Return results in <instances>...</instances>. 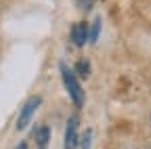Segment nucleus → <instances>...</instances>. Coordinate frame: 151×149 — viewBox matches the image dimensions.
<instances>
[{
	"instance_id": "10",
	"label": "nucleus",
	"mask_w": 151,
	"mask_h": 149,
	"mask_svg": "<svg viewBox=\"0 0 151 149\" xmlns=\"http://www.w3.org/2000/svg\"><path fill=\"white\" fill-rule=\"evenodd\" d=\"M15 149H27V143H25V141H23V143H19Z\"/></svg>"
},
{
	"instance_id": "4",
	"label": "nucleus",
	"mask_w": 151,
	"mask_h": 149,
	"mask_svg": "<svg viewBox=\"0 0 151 149\" xmlns=\"http://www.w3.org/2000/svg\"><path fill=\"white\" fill-rule=\"evenodd\" d=\"M88 25L84 23V21H80V23H73L71 25V32H69V38H71V42L76 44V46H84L86 42H88Z\"/></svg>"
},
{
	"instance_id": "2",
	"label": "nucleus",
	"mask_w": 151,
	"mask_h": 149,
	"mask_svg": "<svg viewBox=\"0 0 151 149\" xmlns=\"http://www.w3.org/2000/svg\"><path fill=\"white\" fill-rule=\"evenodd\" d=\"M40 105H42V97H38V95L29 97V101L23 105L21 114H19V118H17V130H25V128H27V124L32 122L34 114L38 111V107H40Z\"/></svg>"
},
{
	"instance_id": "9",
	"label": "nucleus",
	"mask_w": 151,
	"mask_h": 149,
	"mask_svg": "<svg viewBox=\"0 0 151 149\" xmlns=\"http://www.w3.org/2000/svg\"><path fill=\"white\" fill-rule=\"evenodd\" d=\"M92 4H94V0H78V6H80L82 11H90Z\"/></svg>"
},
{
	"instance_id": "3",
	"label": "nucleus",
	"mask_w": 151,
	"mask_h": 149,
	"mask_svg": "<svg viewBox=\"0 0 151 149\" xmlns=\"http://www.w3.org/2000/svg\"><path fill=\"white\" fill-rule=\"evenodd\" d=\"M78 143H80V135H78V116H71V118L67 120L63 145H65V149H78Z\"/></svg>"
},
{
	"instance_id": "6",
	"label": "nucleus",
	"mask_w": 151,
	"mask_h": 149,
	"mask_svg": "<svg viewBox=\"0 0 151 149\" xmlns=\"http://www.w3.org/2000/svg\"><path fill=\"white\" fill-rule=\"evenodd\" d=\"M99 34H101V17H97V19L92 21V27L88 32V40L90 42H97L99 40Z\"/></svg>"
},
{
	"instance_id": "5",
	"label": "nucleus",
	"mask_w": 151,
	"mask_h": 149,
	"mask_svg": "<svg viewBox=\"0 0 151 149\" xmlns=\"http://www.w3.org/2000/svg\"><path fill=\"white\" fill-rule=\"evenodd\" d=\"M50 143V126H40L36 130V145L38 149H48Z\"/></svg>"
},
{
	"instance_id": "7",
	"label": "nucleus",
	"mask_w": 151,
	"mask_h": 149,
	"mask_svg": "<svg viewBox=\"0 0 151 149\" xmlns=\"http://www.w3.org/2000/svg\"><path fill=\"white\" fill-rule=\"evenodd\" d=\"M90 145H92V130L86 128L84 132L80 135V143H78V147H80V149H90Z\"/></svg>"
},
{
	"instance_id": "8",
	"label": "nucleus",
	"mask_w": 151,
	"mask_h": 149,
	"mask_svg": "<svg viewBox=\"0 0 151 149\" xmlns=\"http://www.w3.org/2000/svg\"><path fill=\"white\" fill-rule=\"evenodd\" d=\"M76 73H78L80 78H88L90 76V65L86 61H78L76 63Z\"/></svg>"
},
{
	"instance_id": "1",
	"label": "nucleus",
	"mask_w": 151,
	"mask_h": 149,
	"mask_svg": "<svg viewBox=\"0 0 151 149\" xmlns=\"http://www.w3.org/2000/svg\"><path fill=\"white\" fill-rule=\"evenodd\" d=\"M59 71H61V80H63V86H65V90H67V95H69V99H71V103L76 105V107H82L84 105V92H82V86H80V80H78V76L67 67V65H59Z\"/></svg>"
},
{
	"instance_id": "11",
	"label": "nucleus",
	"mask_w": 151,
	"mask_h": 149,
	"mask_svg": "<svg viewBox=\"0 0 151 149\" xmlns=\"http://www.w3.org/2000/svg\"><path fill=\"white\" fill-rule=\"evenodd\" d=\"M149 126H151V116H149Z\"/></svg>"
}]
</instances>
